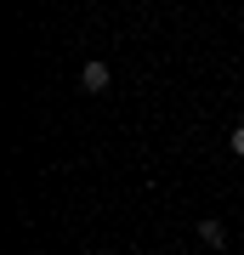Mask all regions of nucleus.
<instances>
[{"label": "nucleus", "mask_w": 244, "mask_h": 255, "mask_svg": "<svg viewBox=\"0 0 244 255\" xmlns=\"http://www.w3.org/2000/svg\"><path fill=\"white\" fill-rule=\"evenodd\" d=\"M108 80H114L108 63H80V85L85 91H108Z\"/></svg>", "instance_id": "1"}, {"label": "nucleus", "mask_w": 244, "mask_h": 255, "mask_svg": "<svg viewBox=\"0 0 244 255\" xmlns=\"http://www.w3.org/2000/svg\"><path fill=\"white\" fill-rule=\"evenodd\" d=\"M199 238H205V244H216V250H222V244H227V227H222L216 216H205V221H199Z\"/></svg>", "instance_id": "2"}, {"label": "nucleus", "mask_w": 244, "mask_h": 255, "mask_svg": "<svg viewBox=\"0 0 244 255\" xmlns=\"http://www.w3.org/2000/svg\"><path fill=\"white\" fill-rule=\"evenodd\" d=\"M227 147H233V153L244 159V125H233V136H227Z\"/></svg>", "instance_id": "3"}]
</instances>
